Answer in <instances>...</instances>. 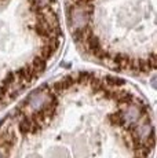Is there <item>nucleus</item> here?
Here are the masks:
<instances>
[{"label":"nucleus","mask_w":157,"mask_h":158,"mask_svg":"<svg viewBox=\"0 0 157 158\" xmlns=\"http://www.w3.org/2000/svg\"><path fill=\"white\" fill-rule=\"evenodd\" d=\"M57 105H58V95H55L50 89V85H46L37 88L31 95H28V98L23 101L19 109L25 114H35L51 106L57 107Z\"/></svg>","instance_id":"f257e3e1"},{"label":"nucleus","mask_w":157,"mask_h":158,"mask_svg":"<svg viewBox=\"0 0 157 158\" xmlns=\"http://www.w3.org/2000/svg\"><path fill=\"white\" fill-rule=\"evenodd\" d=\"M92 13H94V4L69 2L66 6V15H68L69 28H70L72 33L90 28Z\"/></svg>","instance_id":"f03ea898"},{"label":"nucleus","mask_w":157,"mask_h":158,"mask_svg":"<svg viewBox=\"0 0 157 158\" xmlns=\"http://www.w3.org/2000/svg\"><path fill=\"white\" fill-rule=\"evenodd\" d=\"M17 143V136L13 131L4 129L0 132V150L8 157L10 150L13 148V146Z\"/></svg>","instance_id":"7ed1b4c3"},{"label":"nucleus","mask_w":157,"mask_h":158,"mask_svg":"<svg viewBox=\"0 0 157 158\" xmlns=\"http://www.w3.org/2000/svg\"><path fill=\"white\" fill-rule=\"evenodd\" d=\"M109 121L112 125L114 127H119V128H124V120H123V115H121V110H116L114 113H112L109 115Z\"/></svg>","instance_id":"20e7f679"},{"label":"nucleus","mask_w":157,"mask_h":158,"mask_svg":"<svg viewBox=\"0 0 157 158\" xmlns=\"http://www.w3.org/2000/svg\"><path fill=\"white\" fill-rule=\"evenodd\" d=\"M50 158H68V153L62 148H58V150H53L50 153Z\"/></svg>","instance_id":"39448f33"},{"label":"nucleus","mask_w":157,"mask_h":158,"mask_svg":"<svg viewBox=\"0 0 157 158\" xmlns=\"http://www.w3.org/2000/svg\"><path fill=\"white\" fill-rule=\"evenodd\" d=\"M0 158H7V156H6V154L3 153L2 150H0Z\"/></svg>","instance_id":"423d86ee"},{"label":"nucleus","mask_w":157,"mask_h":158,"mask_svg":"<svg viewBox=\"0 0 157 158\" xmlns=\"http://www.w3.org/2000/svg\"><path fill=\"white\" fill-rule=\"evenodd\" d=\"M26 158H39V157H37V156H35V154H29V156L26 157Z\"/></svg>","instance_id":"0eeeda50"}]
</instances>
